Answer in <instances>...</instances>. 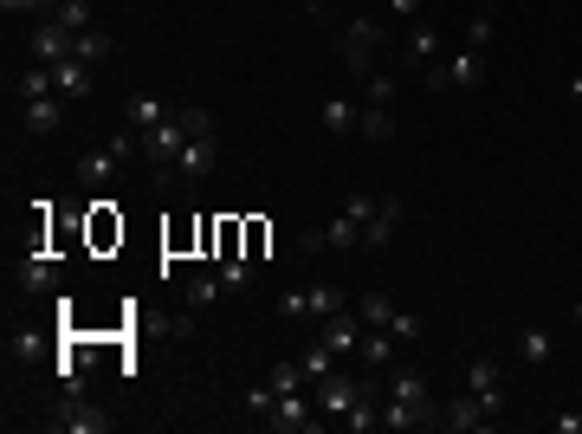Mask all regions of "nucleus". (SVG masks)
<instances>
[{
    "mask_svg": "<svg viewBox=\"0 0 582 434\" xmlns=\"http://www.w3.org/2000/svg\"><path fill=\"white\" fill-rule=\"evenodd\" d=\"M485 72H492V65H485V52L466 46V52H447V59H434L421 78H427V91H479Z\"/></svg>",
    "mask_w": 582,
    "mask_h": 434,
    "instance_id": "1",
    "label": "nucleus"
},
{
    "mask_svg": "<svg viewBox=\"0 0 582 434\" xmlns=\"http://www.w3.org/2000/svg\"><path fill=\"white\" fill-rule=\"evenodd\" d=\"M337 46H343V65H350L356 78H369L376 59H382V46H388V33H382V20H350Z\"/></svg>",
    "mask_w": 582,
    "mask_h": 434,
    "instance_id": "2",
    "label": "nucleus"
},
{
    "mask_svg": "<svg viewBox=\"0 0 582 434\" xmlns=\"http://www.w3.org/2000/svg\"><path fill=\"white\" fill-rule=\"evenodd\" d=\"M369 396V383H356V376H337L330 370L324 383H311V402H317V422H343V415L356 409V402Z\"/></svg>",
    "mask_w": 582,
    "mask_h": 434,
    "instance_id": "3",
    "label": "nucleus"
},
{
    "mask_svg": "<svg viewBox=\"0 0 582 434\" xmlns=\"http://www.w3.org/2000/svg\"><path fill=\"white\" fill-rule=\"evenodd\" d=\"M298 247H304V253H317V247H330V253H356V247H363V221L337 208L324 227H304V234H298Z\"/></svg>",
    "mask_w": 582,
    "mask_h": 434,
    "instance_id": "4",
    "label": "nucleus"
},
{
    "mask_svg": "<svg viewBox=\"0 0 582 434\" xmlns=\"http://www.w3.org/2000/svg\"><path fill=\"white\" fill-rule=\"evenodd\" d=\"M492 422H498L492 402L473 396V389H466V396H453V402H440V428H453V434H485Z\"/></svg>",
    "mask_w": 582,
    "mask_h": 434,
    "instance_id": "5",
    "label": "nucleus"
},
{
    "mask_svg": "<svg viewBox=\"0 0 582 434\" xmlns=\"http://www.w3.org/2000/svg\"><path fill=\"white\" fill-rule=\"evenodd\" d=\"M272 428H279V434H317V428H324V422H317L311 389H291V396L272 402Z\"/></svg>",
    "mask_w": 582,
    "mask_h": 434,
    "instance_id": "6",
    "label": "nucleus"
},
{
    "mask_svg": "<svg viewBox=\"0 0 582 434\" xmlns=\"http://www.w3.org/2000/svg\"><path fill=\"white\" fill-rule=\"evenodd\" d=\"M46 428H59V434H110V415L97 409V402L65 396L59 409H52V422H46Z\"/></svg>",
    "mask_w": 582,
    "mask_h": 434,
    "instance_id": "7",
    "label": "nucleus"
},
{
    "mask_svg": "<svg viewBox=\"0 0 582 434\" xmlns=\"http://www.w3.org/2000/svg\"><path fill=\"white\" fill-rule=\"evenodd\" d=\"M26 52H33V65H59V59H72V33L46 13V20L33 26V39H26Z\"/></svg>",
    "mask_w": 582,
    "mask_h": 434,
    "instance_id": "8",
    "label": "nucleus"
},
{
    "mask_svg": "<svg viewBox=\"0 0 582 434\" xmlns=\"http://www.w3.org/2000/svg\"><path fill=\"white\" fill-rule=\"evenodd\" d=\"M434 59H447V52H440V26L434 20H408V52H401V65H408V72H427Z\"/></svg>",
    "mask_w": 582,
    "mask_h": 434,
    "instance_id": "9",
    "label": "nucleus"
},
{
    "mask_svg": "<svg viewBox=\"0 0 582 434\" xmlns=\"http://www.w3.org/2000/svg\"><path fill=\"white\" fill-rule=\"evenodd\" d=\"M401 227V195H376V214L363 221V253H382Z\"/></svg>",
    "mask_w": 582,
    "mask_h": 434,
    "instance_id": "10",
    "label": "nucleus"
},
{
    "mask_svg": "<svg viewBox=\"0 0 582 434\" xmlns=\"http://www.w3.org/2000/svg\"><path fill=\"white\" fill-rule=\"evenodd\" d=\"M363 331H369V324H363V311H337V318H324V331H317V337H324V344L337 350V357H356Z\"/></svg>",
    "mask_w": 582,
    "mask_h": 434,
    "instance_id": "11",
    "label": "nucleus"
},
{
    "mask_svg": "<svg viewBox=\"0 0 582 434\" xmlns=\"http://www.w3.org/2000/svg\"><path fill=\"white\" fill-rule=\"evenodd\" d=\"M65 104H72V98H59V91H52V98H33V104H20L26 130H33V137H59V130H65Z\"/></svg>",
    "mask_w": 582,
    "mask_h": 434,
    "instance_id": "12",
    "label": "nucleus"
},
{
    "mask_svg": "<svg viewBox=\"0 0 582 434\" xmlns=\"http://www.w3.org/2000/svg\"><path fill=\"white\" fill-rule=\"evenodd\" d=\"M52 85H59V98H91L97 91V65H85V59H59L52 65Z\"/></svg>",
    "mask_w": 582,
    "mask_h": 434,
    "instance_id": "13",
    "label": "nucleus"
},
{
    "mask_svg": "<svg viewBox=\"0 0 582 434\" xmlns=\"http://www.w3.org/2000/svg\"><path fill=\"white\" fill-rule=\"evenodd\" d=\"M214 162H220V137H194L182 149V162H175V175H182V182H201V175H214Z\"/></svg>",
    "mask_w": 582,
    "mask_h": 434,
    "instance_id": "14",
    "label": "nucleus"
},
{
    "mask_svg": "<svg viewBox=\"0 0 582 434\" xmlns=\"http://www.w3.org/2000/svg\"><path fill=\"white\" fill-rule=\"evenodd\" d=\"M169 111H175V104H162L156 91H130V98H123V117H130V130H156Z\"/></svg>",
    "mask_w": 582,
    "mask_h": 434,
    "instance_id": "15",
    "label": "nucleus"
},
{
    "mask_svg": "<svg viewBox=\"0 0 582 434\" xmlns=\"http://www.w3.org/2000/svg\"><path fill=\"white\" fill-rule=\"evenodd\" d=\"M20 286L33 292V298L59 292V266H52V253H26V260H20Z\"/></svg>",
    "mask_w": 582,
    "mask_h": 434,
    "instance_id": "16",
    "label": "nucleus"
},
{
    "mask_svg": "<svg viewBox=\"0 0 582 434\" xmlns=\"http://www.w3.org/2000/svg\"><path fill=\"white\" fill-rule=\"evenodd\" d=\"M117 162H123V156H117L110 143H104V149H85V156H78V182H85V188H104L110 175H117Z\"/></svg>",
    "mask_w": 582,
    "mask_h": 434,
    "instance_id": "17",
    "label": "nucleus"
},
{
    "mask_svg": "<svg viewBox=\"0 0 582 434\" xmlns=\"http://www.w3.org/2000/svg\"><path fill=\"white\" fill-rule=\"evenodd\" d=\"M518 357L531 363V370H544V363L557 357V337H550L544 324H524V331H518Z\"/></svg>",
    "mask_w": 582,
    "mask_h": 434,
    "instance_id": "18",
    "label": "nucleus"
},
{
    "mask_svg": "<svg viewBox=\"0 0 582 434\" xmlns=\"http://www.w3.org/2000/svg\"><path fill=\"white\" fill-rule=\"evenodd\" d=\"M356 124H363V104L324 98V130H330V137H356Z\"/></svg>",
    "mask_w": 582,
    "mask_h": 434,
    "instance_id": "19",
    "label": "nucleus"
},
{
    "mask_svg": "<svg viewBox=\"0 0 582 434\" xmlns=\"http://www.w3.org/2000/svg\"><path fill=\"white\" fill-rule=\"evenodd\" d=\"M110 52H117V46H110V33H104V26H85V33H72V59H85V65H104Z\"/></svg>",
    "mask_w": 582,
    "mask_h": 434,
    "instance_id": "20",
    "label": "nucleus"
},
{
    "mask_svg": "<svg viewBox=\"0 0 582 434\" xmlns=\"http://www.w3.org/2000/svg\"><path fill=\"white\" fill-rule=\"evenodd\" d=\"M382 428H388V434H408V428H434V422H427L414 402H395V396H388V402H382Z\"/></svg>",
    "mask_w": 582,
    "mask_h": 434,
    "instance_id": "21",
    "label": "nucleus"
},
{
    "mask_svg": "<svg viewBox=\"0 0 582 434\" xmlns=\"http://www.w3.org/2000/svg\"><path fill=\"white\" fill-rule=\"evenodd\" d=\"M356 357H363V363H395V331L369 324V331H363V344H356Z\"/></svg>",
    "mask_w": 582,
    "mask_h": 434,
    "instance_id": "22",
    "label": "nucleus"
},
{
    "mask_svg": "<svg viewBox=\"0 0 582 434\" xmlns=\"http://www.w3.org/2000/svg\"><path fill=\"white\" fill-rule=\"evenodd\" d=\"M298 363H304V376H311V383H324V376L337 370V350H330L324 337H311V344H304V357H298Z\"/></svg>",
    "mask_w": 582,
    "mask_h": 434,
    "instance_id": "23",
    "label": "nucleus"
},
{
    "mask_svg": "<svg viewBox=\"0 0 582 434\" xmlns=\"http://www.w3.org/2000/svg\"><path fill=\"white\" fill-rule=\"evenodd\" d=\"M220 286H227L233 298H246V292H253V260H246V253H233V260H220Z\"/></svg>",
    "mask_w": 582,
    "mask_h": 434,
    "instance_id": "24",
    "label": "nucleus"
},
{
    "mask_svg": "<svg viewBox=\"0 0 582 434\" xmlns=\"http://www.w3.org/2000/svg\"><path fill=\"white\" fill-rule=\"evenodd\" d=\"M466 389H473V396H505V376H498V363L479 357L473 370H466Z\"/></svg>",
    "mask_w": 582,
    "mask_h": 434,
    "instance_id": "25",
    "label": "nucleus"
},
{
    "mask_svg": "<svg viewBox=\"0 0 582 434\" xmlns=\"http://www.w3.org/2000/svg\"><path fill=\"white\" fill-rule=\"evenodd\" d=\"M304 298H311V318H337V311L350 305L343 286H324V279H317V286H304Z\"/></svg>",
    "mask_w": 582,
    "mask_h": 434,
    "instance_id": "26",
    "label": "nucleus"
},
{
    "mask_svg": "<svg viewBox=\"0 0 582 434\" xmlns=\"http://www.w3.org/2000/svg\"><path fill=\"white\" fill-rule=\"evenodd\" d=\"M356 130H363L369 143H388V137H395V111H388V104H363V124H356Z\"/></svg>",
    "mask_w": 582,
    "mask_h": 434,
    "instance_id": "27",
    "label": "nucleus"
},
{
    "mask_svg": "<svg viewBox=\"0 0 582 434\" xmlns=\"http://www.w3.org/2000/svg\"><path fill=\"white\" fill-rule=\"evenodd\" d=\"M356 311H363V324H382V331H388V324H395V298H388V292H363V298H356Z\"/></svg>",
    "mask_w": 582,
    "mask_h": 434,
    "instance_id": "28",
    "label": "nucleus"
},
{
    "mask_svg": "<svg viewBox=\"0 0 582 434\" xmlns=\"http://www.w3.org/2000/svg\"><path fill=\"white\" fill-rule=\"evenodd\" d=\"M52 91H59V85H52V65H26V72H20V104L52 98Z\"/></svg>",
    "mask_w": 582,
    "mask_h": 434,
    "instance_id": "29",
    "label": "nucleus"
},
{
    "mask_svg": "<svg viewBox=\"0 0 582 434\" xmlns=\"http://www.w3.org/2000/svg\"><path fill=\"white\" fill-rule=\"evenodd\" d=\"M343 428H350V434H369V428H382V409H376V389H369V396L356 402L350 415H343Z\"/></svg>",
    "mask_w": 582,
    "mask_h": 434,
    "instance_id": "30",
    "label": "nucleus"
},
{
    "mask_svg": "<svg viewBox=\"0 0 582 434\" xmlns=\"http://www.w3.org/2000/svg\"><path fill=\"white\" fill-rule=\"evenodd\" d=\"M91 240H97V247L123 240V221H110V201H91Z\"/></svg>",
    "mask_w": 582,
    "mask_h": 434,
    "instance_id": "31",
    "label": "nucleus"
},
{
    "mask_svg": "<svg viewBox=\"0 0 582 434\" xmlns=\"http://www.w3.org/2000/svg\"><path fill=\"white\" fill-rule=\"evenodd\" d=\"M220 292H227V286H220V273H201V279H188V311H207Z\"/></svg>",
    "mask_w": 582,
    "mask_h": 434,
    "instance_id": "32",
    "label": "nucleus"
},
{
    "mask_svg": "<svg viewBox=\"0 0 582 434\" xmlns=\"http://www.w3.org/2000/svg\"><path fill=\"white\" fill-rule=\"evenodd\" d=\"M52 20H59L65 33H85V26H91V0H59V13H52Z\"/></svg>",
    "mask_w": 582,
    "mask_h": 434,
    "instance_id": "33",
    "label": "nucleus"
},
{
    "mask_svg": "<svg viewBox=\"0 0 582 434\" xmlns=\"http://www.w3.org/2000/svg\"><path fill=\"white\" fill-rule=\"evenodd\" d=\"M363 85H369V98H363V104H395V91H401V78H395V72H369V78H363Z\"/></svg>",
    "mask_w": 582,
    "mask_h": 434,
    "instance_id": "34",
    "label": "nucleus"
},
{
    "mask_svg": "<svg viewBox=\"0 0 582 434\" xmlns=\"http://www.w3.org/2000/svg\"><path fill=\"white\" fill-rule=\"evenodd\" d=\"M492 33H498V20H492V13H473V20H466V46H473V52L492 46Z\"/></svg>",
    "mask_w": 582,
    "mask_h": 434,
    "instance_id": "35",
    "label": "nucleus"
},
{
    "mask_svg": "<svg viewBox=\"0 0 582 434\" xmlns=\"http://www.w3.org/2000/svg\"><path fill=\"white\" fill-rule=\"evenodd\" d=\"M279 318H311V298H304V286L279 292Z\"/></svg>",
    "mask_w": 582,
    "mask_h": 434,
    "instance_id": "36",
    "label": "nucleus"
},
{
    "mask_svg": "<svg viewBox=\"0 0 582 434\" xmlns=\"http://www.w3.org/2000/svg\"><path fill=\"white\" fill-rule=\"evenodd\" d=\"M388 331H395V344H414V337H421V318H414V311H395Z\"/></svg>",
    "mask_w": 582,
    "mask_h": 434,
    "instance_id": "37",
    "label": "nucleus"
},
{
    "mask_svg": "<svg viewBox=\"0 0 582 434\" xmlns=\"http://www.w3.org/2000/svg\"><path fill=\"white\" fill-rule=\"evenodd\" d=\"M266 253V221H246V260H259Z\"/></svg>",
    "mask_w": 582,
    "mask_h": 434,
    "instance_id": "38",
    "label": "nucleus"
},
{
    "mask_svg": "<svg viewBox=\"0 0 582 434\" xmlns=\"http://www.w3.org/2000/svg\"><path fill=\"white\" fill-rule=\"evenodd\" d=\"M343 214H356V221H369V214H376V195H363V188H356V195L343 201Z\"/></svg>",
    "mask_w": 582,
    "mask_h": 434,
    "instance_id": "39",
    "label": "nucleus"
},
{
    "mask_svg": "<svg viewBox=\"0 0 582 434\" xmlns=\"http://www.w3.org/2000/svg\"><path fill=\"white\" fill-rule=\"evenodd\" d=\"M7 13H59V0H0Z\"/></svg>",
    "mask_w": 582,
    "mask_h": 434,
    "instance_id": "40",
    "label": "nucleus"
},
{
    "mask_svg": "<svg viewBox=\"0 0 582 434\" xmlns=\"http://www.w3.org/2000/svg\"><path fill=\"white\" fill-rule=\"evenodd\" d=\"M272 402H279V396H272V383H253V389H246V409H259V415H266Z\"/></svg>",
    "mask_w": 582,
    "mask_h": 434,
    "instance_id": "41",
    "label": "nucleus"
},
{
    "mask_svg": "<svg viewBox=\"0 0 582 434\" xmlns=\"http://www.w3.org/2000/svg\"><path fill=\"white\" fill-rule=\"evenodd\" d=\"M550 428H557V434H582V409H563V415H550Z\"/></svg>",
    "mask_w": 582,
    "mask_h": 434,
    "instance_id": "42",
    "label": "nucleus"
},
{
    "mask_svg": "<svg viewBox=\"0 0 582 434\" xmlns=\"http://www.w3.org/2000/svg\"><path fill=\"white\" fill-rule=\"evenodd\" d=\"M421 7H427V0H388V13H395V20H421Z\"/></svg>",
    "mask_w": 582,
    "mask_h": 434,
    "instance_id": "43",
    "label": "nucleus"
},
{
    "mask_svg": "<svg viewBox=\"0 0 582 434\" xmlns=\"http://www.w3.org/2000/svg\"><path fill=\"white\" fill-rule=\"evenodd\" d=\"M304 13H311V20H330V13H337V0H304Z\"/></svg>",
    "mask_w": 582,
    "mask_h": 434,
    "instance_id": "44",
    "label": "nucleus"
},
{
    "mask_svg": "<svg viewBox=\"0 0 582 434\" xmlns=\"http://www.w3.org/2000/svg\"><path fill=\"white\" fill-rule=\"evenodd\" d=\"M570 98H576V104H582V72H576V78H570Z\"/></svg>",
    "mask_w": 582,
    "mask_h": 434,
    "instance_id": "45",
    "label": "nucleus"
},
{
    "mask_svg": "<svg viewBox=\"0 0 582 434\" xmlns=\"http://www.w3.org/2000/svg\"><path fill=\"white\" fill-rule=\"evenodd\" d=\"M570 318H576V324H582V298H576V311H570Z\"/></svg>",
    "mask_w": 582,
    "mask_h": 434,
    "instance_id": "46",
    "label": "nucleus"
}]
</instances>
